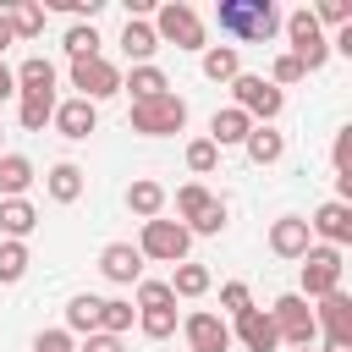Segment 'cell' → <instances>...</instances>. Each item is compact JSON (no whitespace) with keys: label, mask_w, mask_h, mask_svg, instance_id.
<instances>
[{"label":"cell","mask_w":352,"mask_h":352,"mask_svg":"<svg viewBox=\"0 0 352 352\" xmlns=\"http://www.w3.org/2000/svg\"><path fill=\"white\" fill-rule=\"evenodd\" d=\"M214 22H220V33H231L242 44H270L280 33V11L270 0H220Z\"/></svg>","instance_id":"1"},{"label":"cell","mask_w":352,"mask_h":352,"mask_svg":"<svg viewBox=\"0 0 352 352\" xmlns=\"http://www.w3.org/2000/svg\"><path fill=\"white\" fill-rule=\"evenodd\" d=\"M154 38L160 44H176V50H209L204 44V16L187 6V0H165V6H154Z\"/></svg>","instance_id":"2"},{"label":"cell","mask_w":352,"mask_h":352,"mask_svg":"<svg viewBox=\"0 0 352 352\" xmlns=\"http://www.w3.org/2000/svg\"><path fill=\"white\" fill-rule=\"evenodd\" d=\"M280 28H286V38H292V50H286V55H292L302 72H319V66L330 60V38H324V28L314 22V11H308V6H302V11H292Z\"/></svg>","instance_id":"3"},{"label":"cell","mask_w":352,"mask_h":352,"mask_svg":"<svg viewBox=\"0 0 352 352\" xmlns=\"http://www.w3.org/2000/svg\"><path fill=\"white\" fill-rule=\"evenodd\" d=\"M231 94H236V110H242L253 126H270V121L280 116V104H286V94H280L275 82L253 77V72H236V77H231Z\"/></svg>","instance_id":"4"},{"label":"cell","mask_w":352,"mask_h":352,"mask_svg":"<svg viewBox=\"0 0 352 352\" xmlns=\"http://www.w3.org/2000/svg\"><path fill=\"white\" fill-rule=\"evenodd\" d=\"M182 126H187V99L182 94H160V99L132 104V132H143V138H170Z\"/></svg>","instance_id":"5"},{"label":"cell","mask_w":352,"mask_h":352,"mask_svg":"<svg viewBox=\"0 0 352 352\" xmlns=\"http://www.w3.org/2000/svg\"><path fill=\"white\" fill-rule=\"evenodd\" d=\"M187 248H192V231H187L182 220H143V236H138V253H143V258L187 264Z\"/></svg>","instance_id":"6"},{"label":"cell","mask_w":352,"mask_h":352,"mask_svg":"<svg viewBox=\"0 0 352 352\" xmlns=\"http://www.w3.org/2000/svg\"><path fill=\"white\" fill-rule=\"evenodd\" d=\"M270 324H275V336H280L286 346H314V336H319V324H314V308H308V297H297V292L275 297V308H270Z\"/></svg>","instance_id":"7"},{"label":"cell","mask_w":352,"mask_h":352,"mask_svg":"<svg viewBox=\"0 0 352 352\" xmlns=\"http://www.w3.org/2000/svg\"><path fill=\"white\" fill-rule=\"evenodd\" d=\"M341 270H346V258H341V248H308L302 253V292L297 297H324V292H336L341 286Z\"/></svg>","instance_id":"8"},{"label":"cell","mask_w":352,"mask_h":352,"mask_svg":"<svg viewBox=\"0 0 352 352\" xmlns=\"http://www.w3.org/2000/svg\"><path fill=\"white\" fill-rule=\"evenodd\" d=\"M72 88H77V99L99 104V99L121 94V72H116L104 55H94V60H72Z\"/></svg>","instance_id":"9"},{"label":"cell","mask_w":352,"mask_h":352,"mask_svg":"<svg viewBox=\"0 0 352 352\" xmlns=\"http://www.w3.org/2000/svg\"><path fill=\"white\" fill-rule=\"evenodd\" d=\"M187 346L192 352H231V324L220 319V314H209V308H198V314H187Z\"/></svg>","instance_id":"10"},{"label":"cell","mask_w":352,"mask_h":352,"mask_svg":"<svg viewBox=\"0 0 352 352\" xmlns=\"http://www.w3.org/2000/svg\"><path fill=\"white\" fill-rule=\"evenodd\" d=\"M308 231L314 236H324V248H346L352 242V204H319L314 214H308Z\"/></svg>","instance_id":"11"},{"label":"cell","mask_w":352,"mask_h":352,"mask_svg":"<svg viewBox=\"0 0 352 352\" xmlns=\"http://www.w3.org/2000/svg\"><path fill=\"white\" fill-rule=\"evenodd\" d=\"M314 324L324 330V341H352V297H346L341 286L324 292L319 308H314Z\"/></svg>","instance_id":"12"},{"label":"cell","mask_w":352,"mask_h":352,"mask_svg":"<svg viewBox=\"0 0 352 352\" xmlns=\"http://www.w3.org/2000/svg\"><path fill=\"white\" fill-rule=\"evenodd\" d=\"M308 248H314V231H308L302 214H280V220L270 226V253H280V258H302Z\"/></svg>","instance_id":"13"},{"label":"cell","mask_w":352,"mask_h":352,"mask_svg":"<svg viewBox=\"0 0 352 352\" xmlns=\"http://www.w3.org/2000/svg\"><path fill=\"white\" fill-rule=\"evenodd\" d=\"M99 270H104V280L132 286V280H143V253H138L132 242H110V248L99 253Z\"/></svg>","instance_id":"14"},{"label":"cell","mask_w":352,"mask_h":352,"mask_svg":"<svg viewBox=\"0 0 352 352\" xmlns=\"http://www.w3.org/2000/svg\"><path fill=\"white\" fill-rule=\"evenodd\" d=\"M231 341H242L248 352H275V346H280V336H275V324H270V314H264V308H248V314H236V330H231Z\"/></svg>","instance_id":"15"},{"label":"cell","mask_w":352,"mask_h":352,"mask_svg":"<svg viewBox=\"0 0 352 352\" xmlns=\"http://www.w3.org/2000/svg\"><path fill=\"white\" fill-rule=\"evenodd\" d=\"M50 121H55V132H60V138H72V143H77V138H88V132L99 126V104H88V99H66V104H55V116H50Z\"/></svg>","instance_id":"16"},{"label":"cell","mask_w":352,"mask_h":352,"mask_svg":"<svg viewBox=\"0 0 352 352\" xmlns=\"http://www.w3.org/2000/svg\"><path fill=\"white\" fill-rule=\"evenodd\" d=\"M248 132H253V121L236 110V104H226V110H214V121H209V143L214 148H231V143H248Z\"/></svg>","instance_id":"17"},{"label":"cell","mask_w":352,"mask_h":352,"mask_svg":"<svg viewBox=\"0 0 352 352\" xmlns=\"http://www.w3.org/2000/svg\"><path fill=\"white\" fill-rule=\"evenodd\" d=\"M121 50H126V60H132V66H148V55L160 50V38H154V28H148V22L126 16V28H121Z\"/></svg>","instance_id":"18"},{"label":"cell","mask_w":352,"mask_h":352,"mask_svg":"<svg viewBox=\"0 0 352 352\" xmlns=\"http://www.w3.org/2000/svg\"><path fill=\"white\" fill-rule=\"evenodd\" d=\"M11 77H16V94H55V66L44 55H28Z\"/></svg>","instance_id":"19"},{"label":"cell","mask_w":352,"mask_h":352,"mask_svg":"<svg viewBox=\"0 0 352 352\" xmlns=\"http://www.w3.org/2000/svg\"><path fill=\"white\" fill-rule=\"evenodd\" d=\"M44 187H50V198H55V204H77V198H82V165H72V160L50 165Z\"/></svg>","instance_id":"20"},{"label":"cell","mask_w":352,"mask_h":352,"mask_svg":"<svg viewBox=\"0 0 352 352\" xmlns=\"http://www.w3.org/2000/svg\"><path fill=\"white\" fill-rule=\"evenodd\" d=\"M33 226H38V214H33L28 198H0V231H6V242H22Z\"/></svg>","instance_id":"21"},{"label":"cell","mask_w":352,"mask_h":352,"mask_svg":"<svg viewBox=\"0 0 352 352\" xmlns=\"http://www.w3.org/2000/svg\"><path fill=\"white\" fill-rule=\"evenodd\" d=\"M33 187V160L28 154H0V198H22Z\"/></svg>","instance_id":"22"},{"label":"cell","mask_w":352,"mask_h":352,"mask_svg":"<svg viewBox=\"0 0 352 352\" xmlns=\"http://www.w3.org/2000/svg\"><path fill=\"white\" fill-rule=\"evenodd\" d=\"M121 88H132V104L138 99H160V94H170V82H165V72L148 60V66H132L126 77H121Z\"/></svg>","instance_id":"23"},{"label":"cell","mask_w":352,"mask_h":352,"mask_svg":"<svg viewBox=\"0 0 352 352\" xmlns=\"http://www.w3.org/2000/svg\"><path fill=\"white\" fill-rule=\"evenodd\" d=\"M126 209H132L138 220H160V209H165V187L148 182V176L132 182V187H126Z\"/></svg>","instance_id":"24"},{"label":"cell","mask_w":352,"mask_h":352,"mask_svg":"<svg viewBox=\"0 0 352 352\" xmlns=\"http://www.w3.org/2000/svg\"><path fill=\"white\" fill-rule=\"evenodd\" d=\"M236 72H242L236 44H209V50H204V77H209V82H231Z\"/></svg>","instance_id":"25"},{"label":"cell","mask_w":352,"mask_h":352,"mask_svg":"<svg viewBox=\"0 0 352 352\" xmlns=\"http://www.w3.org/2000/svg\"><path fill=\"white\" fill-rule=\"evenodd\" d=\"M242 148H248V160H253V165H275V160L286 154V138H280L275 126H253Z\"/></svg>","instance_id":"26"},{"label":"cell","mask_w":352,"mask_h":352,"mask_svg":"<svg viewBox=\"0 0 352 352\" xmlns=\"http://www.w3.org/2000/svg\"><path fill=\"white\" fill-rule=\"evenodd\" d=\"M209 209H214V192H209L204 182H187V187L176 192V214L187 220V231H192V226H198V220H204Z\"/></svg>","instance_id":"27"},{"label":"cell","mask_w":352,"mask_h":352,"mask_svg":"<svg viewBox=\"0 0 352 352\" xmlns=\"http://www.w3.org/2000/svg\"><path fill=\"white\" fill-rule=\"evenodd\" d=\"M99 330V297H72L66 302V336H94Z\"/></svg>","instance_id":"28"},{"label":"cell","mask_w":352,"mask_h":352,"mask_svg":"<svg viewBox=\"0 0 352 352\" xmlns=\"http://www.w3.org/2000/svg\"><path fill=\"white\" fill-rule=\"evenodd\" d=\"M209 280H214V275H209L204 264H176V275H170L165 286H170V297H204Z\"/></svg>","instance_id":"29"},{"label":"cell","mask_w":352,"mask_h":352,"mask_svg":"<svg viewBox=\"0 0 352 352\" xmlns=\"http://www.w3.org/2000/svg\"><path fill=\"white\" fill-rule=\"evenodd\" d=\"M6 16H11V33H16V38H38V33H44V6H33V0L6 6Z\"/></svg>","instance_id":"30"},{"label":"cell","mask_w":352,"mask_h":352,"mask_svg":"<svg viewBox=\"0 0 352 352\" xmlns=\"http://www.w3.org/2000/svg\"><path fill=\"white\" fill-rule=\"evenodd\" d=\"M99 330H104V336H126V330H132V302L99 297Z\"/></svg>","instance_id":"31"},{"label":"cell","mask_w":352,"mask_h":352,"mask_svg":"<svg viewBox=\"0 0 352 352\" xmlns=\"http://www.w3.org/2000/svg\"><path fill=\"white\" fill-rule=\"evenodd\" d=\"M28 242H0V286H16L28 275Z\"/></svg>","instance_id":"32"},{"label":"cell","mask_w":352,"mask_h":352,"mask_svg":"<svg viewBox=\"0 0 352 352\" xmlns=\"http://www.w3.org/2000/svg\"><path fill=\"white\" fill-rule=\"evenodd\" d=\"M55 116V94H22V126L28 132H44Z\"/></svg>","instance_id":"33"},{"label":"cell","mask_w":352,"mask_h":352,"mask_svg":"<svg viewBox=\"0 0 352 352\" xmlns=\"http://www.w3.org/2000/svg\"><path fill=\"white\" fill-rule=\"evenodd\" d=\"M66 55H72V60H94V55H99V33H94V22L66 28Z\"/></svg>","instance_id":"34"},{"label":"cell","mask_w":352,"mask_h":352,"mask_svg":"<svg viewBox=\"0 0 352 352\" xmlns=\"http://www.w3.org/2000/svg\"><path fill=\"white\" fill-rule=\"evenodd\" d=\"M138 330H143L148 341H165V336L176 330V308H138Z\"/></svg>","instance_id":"35"},{"label":"cell","mask_w":352,"mask_h":352,"mask_svg":"<svg viewBox=\"0 0 352 352\" xmlns=\"http://www.w3.org/2000/svg\"><path fill=\"white\" fill-rule=\"evenodd\" d=\"M314 22H319V28H324V22H330V28H352V6H346V0H319V6H314Z\"/></svg>","instance_id":"36"},{"label":"cell","mask_w":352,"mask_h":352,"mask_svg":"<svg viewBox=\"0 0 352 352\" xmlns=\"http://www.w3.org/2000/svg\"><path fill=\"white\" fill-rule=\"evenodd\" d=\"M138 308H176L165 280H138Z\"/></svg>","instance_id":"37"},{"label":"cell","mask_w":352,"mask_h":352,"mask_svg":"<svg viewBox=\"0 0 352 352\" xmlns=\"http://www.w3.org/2000/svg\"><path fill=\"white\" fill-rule=\"evenodd\" d=\"M220 308L236 319V314H248V308H253V292H248L242 280H226V286H220Z\"/></svg>","instance_id":"38"},{"label":"cell","mask_w":352,"mask_h":352,"mask_svg":"<svg viewBox=\"0 0 352 352\" xmlns=\"http://www.w3.org/2000/svg\"><path fill=\"white\" fill-rule=\"evenodd\" d=\"M214 160H220V148H214L209 138H192V143H187V165H192L198 176H204V170H214Z\"/></svg>","instance_id":"39"},{"label":"cell","mask_w":352,"mask_h":352,"mask_svg":"<svg viewBox=\"0 0 352 352\" xmlns=\"http://www.w3.org/2000/svg\"><path fill=\"white\" fill-rule=\"evenodd\" d=\"M302 77H308V72H302V66H297L292 55H275V66H270V77H264V82H275V88H286V82H302Z\"/></svg>","instance_id":"40"},{"label":"cell","mask_w":352,"mask_h":352,"mask_svg":"<svg viewBox=\"0 0 352 352\" xmlns=\"http://www.w3.org/2000/svg\"><path fill=\"white\" fill-rule=\"evenodd\" d=\"M330 160H336V176H352V126H341V132H336Z\"/></svg>","instance_id":"41"},{"label":"cell","mask_w":352,"mask_h":352,"mask_svg":"<svg viewBox=\"0 0 352 352\" xmlns=\"http://www.w3.org/2000/svg\"><path fill=\"white\" fill-rule=\"evenodd\" d=\"M33 352H77V341H72L66 330H38V341H33Z\"/></svg>","instance_id":"42"},{"label":"cell","mask_w":352,"mask_h":352,"mask_svg":"<svg viewBox=\"0 0 352 352\" xmlns=\"http://www.w3.org/2000/svg\"><path fill=\"white\" fill-rule=\"evenodd\" d=\"M77 352H126V346H121V336L94 330V336H82V346H77Z\"/></svg>","instance_id":"43"},{"label":"cell","mask_w":352,"mask_h":352,"mask_svg":"<svg viewBox=\"0 0 352 352\" xmlns=\"http://www.w3.org/2000/svg\"><path fill=\"white\" fill-rule=\"evenodd\" d=\"M11 94H16V77H11V66L0 60V99H11Z\"/></svg>","instance_id":"44"},{"label":"cell","mask_w":352,"mask_h":352,"mask_svg":"<svg viewBox=\"0 0 352 352\" xmlns=\"http://www.w3.org/2000/svg\"><path fill=\"white\" fill-rule=\"evenodd\" d=\"M6 44H16V33H11V16L0 11V50H6Z\"/></svg>","instance_id":"45"},{"label":"cell","mask_w":352,"mask_h":352,"mask_svg":"<svg viewBox=\"0 0 352 352\" xmlns=\"http://www.w3.org/2000/svg\"><path fill=\"white\" fill-rule=\"evenodd\" d=\"M324 352H352V341H324Z\"/></svg>","instance_id":"46"},{"label":"cell","mask_w":352,"mask_h":352,"mask_svg":"<svg viewBox=\"0 0 352 352\" xmlns=\"http://www.w3.org/2000/svg\"><path fill=\"white\" fill-rule=\"evenodd\" d=\"M297 352H314V346H297Z\"/></svg>","instance_id":"47"}]
</instances>
